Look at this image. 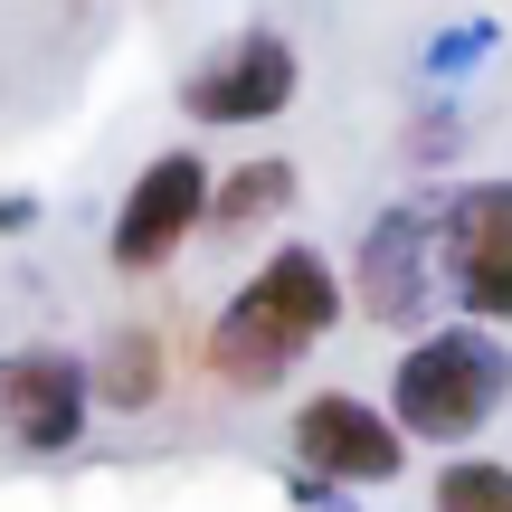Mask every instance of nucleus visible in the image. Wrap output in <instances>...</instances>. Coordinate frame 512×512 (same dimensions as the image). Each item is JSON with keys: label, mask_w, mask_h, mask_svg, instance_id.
Segmentation results:
<instances>
[{"label": "nucleus", "mask_w": 512, "mask_h": 512, "mask_svg": "<svg viewBox=\"0 0 512 512\" xmlns=\"http://www.w3.org/2000/svg\"><path fill=\"white\" fill-rule=\"evenodd\" d=\"M342 275H332L323 247H275L266 266L247 275L238 294H228L219 313H209L200 332V370L228 389V399H266L275 380H285L294 361H313V351L332 342V323H342Z\"/></svg>", "instance_id": "obj_1"}, {"label": "nucleus", "mask_w": 512, "mask_h": 512, "mask_svg": "<svg viewBox=\"0 0 512 512\" xmlns=\"http://www.w3.org/2000/svg\"><path fill=\"white\" fill-rule=\"evenodd\" d=\"M503 399H512V351L484 323L408 332L399 370H389V418H399V437H427V446H475Z\"/></svg>", "instance_id": "obj_2"}, {"label": "nucleus", "mask_w": 512, "mask_h": 512, "mask_svg": "<svg viewBox=\"0 0 512 512\" xmlns=\"http://www.w3.org/2000/svg\"><path fill=\"white\" fill-rule=\"evenodd\" d=\"M209 181H219V171H209L190 143L152 152V162L124 181V209H114V228H105L114 275H162L171 256L200 238V228H209Z\"/></svg>", "instance_id": "obj_3"}, {"label": "nucleus", "mask_w": 512, "mask_h": 512, "mask_svg": "<svg viewBox=\"0 0 512 512\" xmlns=\"http://www.w3.org/2000/svg\"><path fill=\"white\" fill-rule=\"evenodd\" d=\"M437 285L465 304V323H512V181H465L437 200Z\"/></svg>", "instance_id": "obj_4"}, {"label": "nucleus", "mask_w": 512, "mask_h": 512, "mask_svg": "<svg viewBox=\"0 0 512 512\" xmlns=\"http://www.w3.org/2000/svg\"><path fill=\"white\" fill-rule=\"evenodd\" d=\"M294 95H304V57H294L285 29H238L209 67L181 76V114H190V124H228V133L275 124Z\"/></svg>", "instance_id": "obj_5"}, {"label": "nucleus", "mask_w": 512, "mask_h": 512, "mask_svg": "<svg viewBox=\"0 0 512 512\" xmlns=\"http://www.w3.org/2000/svg\"><path fill=\"white\" fill-rule=\"evenodd\" d=\"M285 446H294V465L323 475V484H399V465H408L399 418L370 408L361 389H313V399L294 408Z\"/></svg>", "instance_id": "obj_6"}, {"label": "nucleus", "mask_w": 512, "mask_h": 512, "mask_svg": "<svg viewBox=\"0 0 512 512\" xmlns=\"http://www.w3.org/2000/svg\"><path fill=\"white\" fill-rule=\"evenodd\" d=\"M86 361H67V351H10L0 361V437L19 446V456H67L76 437H86Z\"/></svg>", "instance_id": "obj_7"}, {"label": "nucleus", "mask_w": 512, "mask_h": 512, "mask_svg": "<svg viewBox=\"0 0 512 512\" xmlns=\"http://www.w3.org/2000/svg\"><path fill=\"white\" fill-rule=\"evenodd\" d=\"M427 285H437V200H408L389 209L380 228L361 238V266H351V304L370 323H418L427 313Z\"/></svg>", "instance_id": "obj_8"}, {"label": "nucleus", "mask_w": 512, "mask_h": 512, "mask_svg": "<svg viewBox=\"0 0 512 512\" xmlns=\"http://www.w3.org/2000/svg\"><path fill=\"white\" fill-rule=\"evenodd\" d=\"M285 209H294V162L285 152H275V162H238V171L209 181V228H219V238H247V228L285 219Z\"/></svg>", "instance_id": "obj_9"}, {"label": "nucleus", "mask_w": 512, "mask_h": 512, "mask_svg": "<svg viewBox=\"0 0 512 512\" xmlns=\"http://www.w3.org/2000/svg\"><path fill=\"white\" fill-rule=\"evenodd\" d=\"M162 380H171V351H162V332H143V323L114 332V342L95 351V370H86V389H95L105 408H124V418L162 399Z\"/></svg>", "instance_id": "obj_10"}, {"label": "nucleus", "mask_w": 512, "mask_h": 512, "mask_svg": "<svg viewBox=\"0 0 512 512\" xmlns=\"http://www.w3.org/2000/svg\"><path fill=\"white\" fill-rule=\"evenodd\" d=\"M427 512H512V465H494V456H456L437 484H427Z\"/></svg>", "instance_id": "obj_11"}]
</instances>
